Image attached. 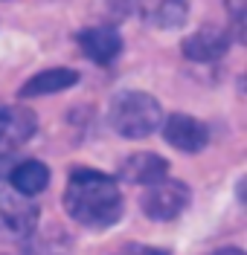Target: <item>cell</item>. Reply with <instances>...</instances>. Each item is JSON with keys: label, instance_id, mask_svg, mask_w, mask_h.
Returning <instances> with one entry per match:
<instances>
[{"label": "cell", "instance_id": "obj_1", "mask_svg": "<svg viewBox=\"0 0 247 255\" xmlns=\"http://www.w3.org/2000/svg\"><path fill=\"white\" fill-rule=\"evenodd\" d=\"M64 209L87 229H108L122 218V191L114 177L96 168H73L64 189Z\"/></svg>", "mask_w": 247, "mask_h": 255}, {"label": "cell", "instance_id": "obj_2", "mask_svg": "<svg viewBox=\"0 0 247 255\" xmlns=\"http://www.w3.org/2000/svg\"><path fill=\"white\" fill-rule=\"evenodd\" d=\"M108 122L125 139H146L163 122V108L154 96L143 90H122L114 96Z\"/></svg>", "mask_w": 247, "mask_h": 255}, {"label": "cell", "instance_id": "obj_3", "mask_svg": "<svg viewBox=\"0 0 247 255\" xmlns=\"http://www.w3.org/2000/svg\"><path fill=\"white\" fill-rule=\"evenodd\" d=\"M41 212L32 197L15 189H0V244H17L26 241L38 229Z\"/></svg>", "mask_w": 247, "mask_h": 255}, {"label": "cell", "instance_id": "obj_4", "mask_svg": "<svg viewBox=\"0 0 247 255\" xmlns=\"http://www.w3.org/2000/svg\"><path fill=\"white\" fill-rule=\"evenodd\" d=\"M189 200H192V191L186 183L163 177V180L146 186L143 197H140V209L148 221H175L186 212Z\"/></svg>", "mask_w": 247, "mask_h": 255}, {"label": "cell", "instance_id": "obj_5", "mask_svg": "<svg viewBox=\"0 0 247 255\" xmlns=\"http://www.w3.org/2000/svg\"><path fill=\"white\" fill-rule=\"evenodd\" d=\"M163 128V139L172 148H178L183 154H198L204 151L210 142V130L204 122H198L195 116H186V113H172L169 119L160 122Z\"/></svg>", "mask_w": 247, "mask_h": 255}, {"label": "cell", "instance_id": "obj_6", "mask_svg": "<svg viewBox=\"0 0 247 255\" xmlns=\"http://www.w3.org/2000/svg\"><path fill=\"white\" fill-rule=\"evenodd\" d=\"M230 49V32L221 26H201L183 38V55L195 64H213Z\"/></svg>", "mask_w": 247, "mask_h": 255}, {"label": "cell", "instance_id": "obj_7", "mask_svg": "<svg viewBox=\"0 0 247 255\" xmlns=\"http://www.w3.org/2000/svg\"><path fill=\"white\" fill-rule=\"evenodd\" d=\"M35 133V116L23 108L0 102V157L15 151Z\"/></svg>", "mask_w": 247, "mask_h": 255}, {"label": "cell", "instance_id": "obj_8", "mask_svg": "<svg viewBox=\"0 0 247 255\" xmlns=\"http://www.w3.org/2000/svg\"><path fill=\"white\" fill-rule=\"evenodd\" d=\"M79 47L84 49V55L93 64H114L122 52V38L116 35V29L111 26H90V29L79 32Z\"/></svg>", "mask_w": 247, "mask_h": 255}, {"label": "cell", "instance_id": "obj_9", "mask_svg": "<svg viewBox=\"0 0 247 255\" xmlns=\"http://www.w3.org/2000/svg\"><path fill=\"white\" fill-rule=\"evenodd\" d=\"M119 174L125 183H134V186H151L157 180H163L169 174V162H166L160 154H151V151H140V154H131L119 165Z\"/></svg>", "mask_w": 247, "mask_h": 255}, {"label": "cell", "instance_id": "obj_10", "mask_svg": "<svg viewBox=\"0 0 247 255\" xmlns=\"http://www.w3.org/2000/svg\"><path fill=\"white\" fill-rule=\"evenodd\" d=\"M76 81H79L76 70H70V67H52V70H44V73L32 76L29 81H23V87L17 90V96L20 99H38V96L61 93V90H70Z\"/></svg>", "mask_w": 247, "mask_h": 255}, {"label": "cell", "instance_id": "obj_11", "mask_svg": "<svg viewBox=\"0 0 247 255\" xmlns=\"http://www.w3.org/2000/svg\"><path fill=\"white\" fill-rule=\"evenodd\" d=\"M9 183H12L15 191L26 194V197H35V194H41L49 186V168L44 162H38V159H23V162H17L12 168Z\"/></svg>", "mask_w": 247, "mask_h": 255}, {"label": "cell", "instance_id": "obj_12", "mask_svg": "<svg viewBox=\"0 0 247 255\" xmlns=\"http://www.w3.org/2000/svg\"><path fill=\"white\" fill-rule=\"evenodd\" d=\"M189 17V0H148V20L160 29H178Z\"/></svg>", "mask_w": 247, "mask_h": 255}, {"label": "cell", "instance_id": "obj_13", "mask_svg": "<svg viewBox=\"0 0 247 255\" xmlns=\"http://www.w3.org/2000/svg\"><path fill=\"white\" fill-rule=\"evenodd\" d=\"M128 255H169V253H160V250H148V247H131Z\"/></svg>", "mask_w": 247, "mask_h": 255}, {"label": "cell", "instance_id": "obj_14", "mask_svg": "<svg viewBox=\"0 0 247 255\" xmlns=\"http://www.w3.org/2000/svg\"><path fill=\"white\" fill-rule=\"evenodd\" d=\"M213 255H245L242 250H221V253H213Z\"/></svg>", "mask_w": 247, "mask_h": 255}]
</instances>
